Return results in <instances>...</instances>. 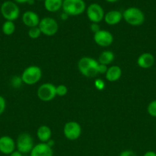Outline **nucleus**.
Masks as SVG:
<instances>
[{"instance_id": "1", "label": "nucleus", "mask_w": 156, "mask_h": 156, "mask_svg": "<svg viewBox=\"0 0 156 156\" xmlns=\"http://www.w3.org/2000/svg\"><path fill=\"white\" fill-rule=\"evenodd\" d=\"M78 69L83 76L93 78L98 75L99 62L93 58L84 56L78 61Z\"/></svg>"}, {"instance_id": "2", "label": "nucleus", "mask_w": 156, "mask_h": 156, "mask_svg": "<svg viewBox=\"0 0 156 156\" xmlns=\"http://www.w3.org/2000/svg\"><path fill=\"white\" fill-rule=\"evenodd\" d=\"M122 18L127 24L132 26H140L145 22V14L136 7H129L122 13Z\"/></svg>"}, {"instance_id": "3", "label": "nucleus", "mask_w": 156, "mask_h": 156, "mask_svg": "<svg viewBox=\"0 0 156 156\" xmlns=\"http://www.w3.org/2000/svg\"><path fill=\"white\" fill-rule=\"evenodd\" d=\"M42 70L38 66H30L23 71L21 78L23 83L28 85H35L41 80Z\"/></svg>"}, {"instance_id": "4", "label": "nucleus", "mask_w": 156, "mask_h": 156, "mask_svg": "<svg viewBox=\"0 0 156 156\" xmlns=\"http://www.w3.org/2000/svg\"><path fill=\"white\" fill-rule=\"evenodd\" d=\"M62 9L67 15L76 16L86 10V3L84 0H64Z\"/></svg>"}, {"instance_id": "5", "label": "nucleus", "mask_w": 156, "mask_h": 156, "mask_svg": "<svg viewBox=\"0 0 156 156\" xmlns=\"http://www.w3.org/2000/svg\"><path fill=\"white\" fill-rule=\"evenodd\" d=\"M0 12L6 21H15L20 15L19 8L16 3L12 1L4 2L0 8Z\"/></svg>"}, {"instance_id": "6", "label": "nucleus", "mask_w": 156, "mask_h": 156, "mask_svg": "<svg viewBox=\"0 0 156 156\" xmlns=\"http://www.w3.org/2000/svg\"><path fill=\"white\" fill-rule=\"evenodd\" d=\"M15 143L17 150L22 154L30 153L35 146L33 137L28 133L19 134Z\"/></svg>"}, {"instance_id": "7", "label": "nucleus", "mask_w": 156, "mask_h": 156, "mask_svg": "<svg viewBox=\"0 0 156 156\" xmlns=\"http://www.w3.org/2000/svg\"><path fill=\"white\" fill-rule=\"evenodd\" d=\"M38 27L41 30V34L46 36H54L58 31V23L55 19L50 17H44L40 21Z\"/></svg>"}, {"instance_id": "8", "label": "nucleus", "mask_w": 156, "mask_h": 156, "mask_svg": "<svg viewBox=\"0 0 156 156\" xmlns=\"http://www.w3.org/2000/svg\"><path fill=\"white\" fill-rule=\"evenodd\" d=\"M37 95L38 98L42 101H50L54 99L57 96L56 86L54 84L49 83V82L42 84L38 88Z\"/></svg>"}, {"instance_id": "9", "label": "nucleus", "mask_w": 156, "mask_h": 156, "mask_svg": "<svg viewBox=\"0 0 156 156\" xmlns=\"http://www.w3.org/2000/svg\"><path fill=\"white\" fill-rule=\"evenodd\" d=\"M64 135L68 140L74 141L80 138L82 133V128L80 123L76 121H69L64 126Z\"/></svg>"}, {"instance_id": "10", "label": "nucleus", "mask_w": 156, "mask_h": 156, "mask_svg": "<svg viewBox=\"0 0 156 156\" xmlns=\"http://www.w3.org/2000/svg\"><path fill=\"white\" fill-rule=\"evenodd\" d=\"M87 15L88 19L92 23H99L104 19L105 13L100 5L97 3H92L87 7Z\"/></svg>"}, {"instance_id": "11", "label": "nucleus", "mask_w": 156, "mask_h": 156, "mask_svg": "<svg viewBox=\"0 0 156 156\" xmlns=\"http://www.w3.org/2000/svg\"><path fill=\"white\" fill-rule=\"evenodd\" d=\"M93 41L97 45L102 47H110L113 43L114 38L110 31L106 30H100L94 34Z\"/></svg>"}, {"instance_id": "12", "label": "nucleus", "mask_w": 156, "mask_h": 156, "mask_svg": "<svg viewBox=\"0 0 156 156\" xmlns=\"http://www.w3.org/2000/svg\"><path fill=\"white\" fill-rule=\"evenodd\" d=\"M16 143L15 140L9 136H2L0 137V152L4 155H10L15 151Z\"/></svg>"}, {"instance_id": "13", "label": "nucleus", "mask_w": 156, "mask_h": 156, "mask_svg": "<svg viewBox=\"0 0 156 156\" xmlns=\"http://www.w3.org/2000/svg\"><path fill=\"white\" fill-rule=\"evenodd\" d=\"M54 152L52 147L44 143L35 145L30 152V156H53Z\"/></svg>"}, {"instance_id": "14", "label": "nucleus", "mask_w": 156, "mask_h": 156, "mask_svg": "<svg viewBox=\"0 0 156 156\" xmlns=\"http://www.w3.org/2000/svg\"><path fill=\"white\" fill-rule=\"evenodd\" d=\"M40 19L39 16L37 13L32 11H26L22 15V21L24 24L27 27H38L39 24Z\"/></svg>"}, {"instance_id": "15", "label": "nucleus", "mask_w": 156, "mask_h": 156, "mask_svg": "<svg viewBox=\"0 0 156 156\" xmlns=\"http://www.w3.org/2000/svg\"><path fill=\"white\" fill-rule=\"evenodd\" d=\"M154 56L152 53H143L138 57L137 59V65L139 66L140 68L145 69H149L153 66L154 64Z\"/></svg>"}, {"instance_id": "16", "label": "nucleus", "mask_w": 156, "mask_h": 156, "mask_svg": "<svg viewBox=\"0 0 156 156\" xmlns=\"http://www.w3.org/2000/svg\"><path fill=\"white\" fill-rule=\"evenodd\" d=\"M122 19V13L117 10H111L105 14L104 21L109 25L118 24Z\"/></svg>"}, {"instance_id": "17", "label": "nucleus", "mask_w": 156, "mask_h": 156, "mask_svg": "<svg viewBox=\"0 0 156 156\" xmlns=\"http://www.w3.org/2000/svg\"><path fill=\"white\" fill-rule=\"evenodd\" d=\"M122 73V69L119 66H112L109 67L107 72L106 73V79L109 82H116V81H118L121 78Z\"/></svg>"}, {"instance_id": "18", "label": "nucleus", "mask_w": 156, "mask_h": 156, "mask_svg": "<svg viewBox=\"0 0 156 156\" xmlns=\"http://www.w3.org/2000/svg\"><path fill=\"white\" fill-rule=\"evenodd\" d=\"M51 129L47 125H41L37 130V137L41 143H47L51 139Z\"/></svg>"}, {"instance_id": "19", "label": "nucleus", "mask_w": 156, "mask_h": 156, "mask_svg": "<svg viewBox=\"0 0 156 156\" xmlns=\"http://www.w3.org/2000/svg\"><path fill=\"white\" fill-rule=\"evenodd\" d=\"M63 1L64 0H44V8L50 12H56L62 8Z\"/></svg>"}, {"instance_id": "20", "label": "nucleus", "mask_w": 156, "mask_h": 156, "mask_svg": "<svg viewBox=\"0 0 156 156\" xmlns=\"http://www.w3.org/2000/svg\"><path fill=\"white\" fill-rule=\"evenodd\" d=\"M115 59V55L113 52L110 50H104L99 55L98 58V62L100 64L108 66L109 64L112 63Z\"/></svg>"}, {"instance_id": "21", "label": "nucleus", "mask_w": 156, "mask_h": 156, "mask_svg": "<svg viewBox=\"0 0 156 156\" xmlns=\"http://www.w3.org/2000/svg\"><path fill=\"white\" fill-rule=\"evenodd\" d=\"M2 31L5 35L10 36L15 31V24L14 21H6L2 26Z\"/></svg>"}, {"instance_id": "22", "label": "nucleus", "mask_w": 156, "mask_h": 156, "mask_svg": "<svg viewBox=\"0 0 156 156\" xmlns=\"http://www.w3.org/2000/svg\"><path fill=\"white\" fill-rule=\"evenodd\" d=\"M28 37L32 39H37V38L40 37L42 34H41V30L38 27H30L28 31Z\"/></svg>"}, {"instance_id": "23", "label": "nucleus", "mask_w": 156, "mask_h": 156, "mask_svg": "<svg viewBox=\"0 0 156 156\" xmlns=\"http://www.w3.org/2000/svg\"><path fill=\"white\" fill-rule=\"evenodd\" d=\"M147 112L151 117H156V100L151 101L147 107Z\"/></svg>"}, {"instance_id": "24", "label": "nucleus", "mask_w": 156, "mask_h": 156, "mask_svg": "<svg viewBox=\"0 0 156 156\" xmlns=\"http://www.w3.org/2000/svg\"><path fill=\"white\" fill-rule=\"evenodd\" d=\"M67 93V88L64 85H59L56 86V94L60 97L66 95Z\"/></svg>"}, {"instance_id": "25", "label": "nucleus", "mask_w": 156, "mask_h": 156, "mask_svg": "<svg viewBox=\"0 0 156 156\" xmlns=\"http://www.w3.org/2000/svg\"><path fill=\"white\" fill-rule=\"evenodd\" d=\"M21 83H23L21 78L19 76H15L11 80V85L14 87V88H18L21 86Z\"/></svg>"}, {"instance_id": "26", "label": "nucleus", "mask_w": 156, "mask_h": 156, "mask_svg": "<svg viewBox=\"0 0 156 156\" xmlns=\"http://www.w3.org/2000/svg\"><path fill=\"white\" fill-rule=\"evenodd\" d=\"M6 108V99L4 98V97H2V95H0V116L5 112Z\"/></svg>"}, {"instance_id": "27", "label": "nucleus", "mask_w": 156, "mask_h": 156, "mask_svg": "<svg viewBox=\"0 0 156 156\" xmlns=\"http://www.w3.org/2000/svg\"><path fill=\"white\" fill-rule=\"evenodd\" d=\"M108 68L109 67H107V66L99 63V66H98V74H106Z\"/></svg>"}, {"instance_id": "28", "label": "nucleus", "mask_w": 156, "mask_h": 156, "mask_svg": "<svg viewBox=\"0 0 156 156\" xmlns=\"http://www.w3.org/2000/svg\"><path fill=\"white\" fill-rule=\"evenodd\" d=\"M95 86L97 89L102 90L104 88V86H105V84H104L103 81L100 80V79H98V80L95 81Z\"/></svg>"}, {"instance_id": "29", "label": "nucleus", "mask_w": 156, "mask_h": 156, "mask_svg": "<svg viewBox=\"0 0 156 156\" xmlns=\"http://www.w3.org/2000/svg\"><path fill=\"white\" fill-rule=\"evenodd\" d=\"M119 156H136V154L132 150H124L119 154Z\"/></svg>"}, {"instance_id": "30", "label": "nucleus", "mask_w": 156, "mask_h": 156, "mask_svg": "<svg viewBox=\"0 0 156 156\" xmlns=\"http://www.w3.org/2000/svg\"><path fill=\"white\" fill-rule=\"evenodd\" d=\"M90 29H91L92 31H93L94 34L101 30L99 25L98 24H96V23H92L91 25H90Z\"/></svg>"}, {"instance_id": "31", "label": "nucleus", "mask_w": 156, "mask_h": 156, "mask_svg": "<svg viewBox=\"0 0 156 156\" xmlns=\"http://www.w3.org/2000/svg\"><path fill=\"white\" fill-rule=\"evenodd\" d=\"M143 156H156V152L154 151H148L144 154Z\"/></svg>"}, {"instance_id": "32", "label": "nucleus", "mask_w": 156, "mask_h": 156, "mask_svg": "<svg viewBox=\"0 0 156 156\" xmlns=\"http://www.w3.org/2000/svg\"><path fill=\"white\" fill-rule=\"evenodd\" d=\"M9 156H23V154L21 153L20 152H18V150H15L12 153H11Z\"/></svg>"}, {"instance_id": "33", "label": "nucleus", "mask_w": 156, "mask_h": 156, "mask_svg": "<svg viewBox=\"0 0 156 156\" xmlns=\"http://www.w3.org/2000/svg\"><path fill=\"white\" fill-rule=\"evenodd\" d=\"M14 1H15V2L19 3V4H23V3H28V2L29 0H14Z\"/></svg>"}, {"instance_id": "34", "label": "nucleus", "mask_w": 156, "mask_h": 156, "mask_svg": "<svg viewBox=\"0 0 156 156\" xmlns=\"http://www.w3.org/2000/svg\"><path fill=\"white\" fill-rule=\"evenodd\" d=\"M68 16H69L68 15H67V14L64 13H64L61 15V18H62L63 20H65V19H67V18H68Z\"/></svg>"}, {"instance_id": "35", "label": "nucleus", "mask_w": 156, "mask_h": 156, "mask_svg": "<svg viewBox=\"0 0 156 156\" xmlns=\"http://www.w3.org/2000/svg\"><path fill=\"white\" fill-rule=\"evenodd\" d=\"M106 2H110V3H113V2H117L118 0H106Z\"/></svg>"}, {"instance_id": "36", "label": "nucleus", "mask_w": 156, "mask_h": 156, "mask_svg": "<svg viewBox=\"0 0 156 156\" xmlns=\"http://www.w3.org/2000/svg\"><path fill=\"white\" fill-rule=\"evenodd\" d=\"M38 1H41V0H38Z\"/></svg>"}]
</instances>
